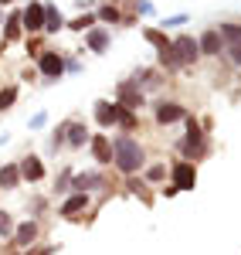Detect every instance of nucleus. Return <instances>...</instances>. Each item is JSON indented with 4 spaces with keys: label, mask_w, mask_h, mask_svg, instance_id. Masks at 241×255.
Here are the masks:
<instances>
[{
    "label": "nucleus",
    "mask_w": 241,
    "mask_h": 255,
    "mask_svg": "<svg viewBox=\"0 0 241 255\" xmlns=\"http://www.w3.org/2000/svg\"><path fill=\"white\" fill-rule=\"evenodd\" d=\"M187 20H190V14H170V17L160 20V31H166V27H183Z\"/></svg>",
    "instance_id": "nucleus-34"
},
{
    "label": "nucleus",
    "mask_w": 241,
    "mask_h": 255,
    "mask_svg": "<svg viewBox=\"0 0 241 255\" xmlns=\"http://www.w3.org/2000/svg\"><path fill=\"white\" fill-rule=\"evenodd\" d=\"M17 99H20V85H17V82L0 85V116H3V113H10V109L17 106Z\"/></svg>",
    "instance_id": "nucleus-28"
},
{
    "label": "nucleus",
    "mask_w": 241,
    "mask_h": 255,
    "mask_svg": "<svg viewBox=\"0 0 241 255\" xmlns=\"http://www.w3.org/2000/svg\"><path fill=\"white\" fill-rule=\"evenodd\" d=\"M44 126H48V113L44 109H38L34 116L27 119V129H44Z\"/></svg>",
    "instance_id": "nucleus-38"
},
{
    "label": "nucleus",
    "mask_w": 241,
    "mask_h": 255,
    "mask_svg": "<svg viewBox=\"0 0 241 255\" xmlns=\"http://www.w3.org/2000/svg\"><path fill=\"white\" fill-rule=\"evenodd\" d=\"M166 177H170V163H166V160H150V163L143 167V180H146L150 187L166 184Z\"/></svg>",
    "instance_id": "nucleus-22"
},
{
    "label": "nucleus",
    "mask_w": 241,
    "mask_h": 255,
    "mask_svg": "<svg viewBox=\"0 0 241 255\" xmlns=\"http://www.w3.org/2000/svg\"><path fill=\"white\" fill-rule=\"evenodd\" d=\"M99 20H95V10H85V14H79V17H72V20H65V27L68 31H75V34H85V31H92Z\"/></svg>",
    "instance_id": "nucleus-29"
},
{
    "label": "nucleus",
    "mask_w": 241,
    "mask_h": 255,
    "mask_svg": "<svg viewBox=\"0 0 241 255\" xmlns=\"http://www.w3.org/2000/svg\"><path fill=\"white\" fill-rule=\"evenodd\" d=\"M34 68H38V79H44V82H61V79H65V51L44 48L38 58H34Z\"/></svg>",
    "instance_id": "nucleus-5"
},
{
    "label": "nucleus",
    "mask_w": 241,
    "mask_h": 255,
    "mask_svg": "<svg viewBox=\"0 0 241 255\" xmlns=\"http://www.w3.org/2000/svg\"><path fill=\"white\" fill-rule=\"evenodd\" d=\"M177 191H194L197 187V163H190V160H170V177H166Z\"/></svg>",
    "instance_id": "nucleus-10"
},
{
    "label": "nucleus",
    "mask_w": 241,
    "mask_h": 255,
    "mask_svg": "<svg viewBox=\"0 0 241 255\" xmlns=\"http://www.w3.org/2000/svg\"><path fill=\"white\" fill-rule=\"evenodd\" d=\"M72 177H75V167H72V163H61L58 174H55V180H51V191H55V197L72 194Z\"/></svg>",
    "instance_id": "nucleus-24"
},
{
    "label": "nucleus",
    "mask_w": 241,
    "mask_h": 255,
    "mask_svg": "<svg viewBox=\"0 0 241 255\" xmlns=\"http://www.w3.org/2000/svg\"><path fill=\"white\" fill-rule=\"evenodd\" d=\"M136 20H140V17H136V14H122V24H119V27H133Z\"/></svg>",
    "instance_id": "nucleus-43"
},
{
    "label": "nucleus",
    "mask_w": 241,
    "mask_h": 255,
    "mask_svg": "<svg viewBox=\"0 0 241 255\" xmlns=\"http://www.w3.org/2000/svg\"><path fill=\"white\" fill-rule=\"evenodd\" d=\"M170 44H173V55H177V65H180V68H194V65L201 61V48H197V38H194V34L180 31V34L170 38Z\"/></svg>",
    "instance_id": "nucleus-8"
},
{
    "label": "nucleus",
    "mask_w": 241,
    "mask_h": 255,
    "mask_svg": "<svg viewBox=\"0 0 241 255\" xmlns=\"http://www.w3.org/2000/svg\"><path fill=\"white\" fill-rule=\"evenodd\" d=\"M109 44H112L109 27L95 24L92 31H85V48H88V55H105V51H109Z\"/></svg>",
    "instance_id": "nucleus-18"
},
{
    "label": "nucleus",
    "mask_w": 241,
    "mask_h": 255,
    "mask_svg": "<svg viewBox=\"0 0 241 255\" xmlns=\"http://www.w3.org/2000/svg\"><path fill=\"white\" fill-rule=\"evenodd\" d=\"M122 191H126V194H133V197H140L143 204H153V194H150V191H153V187H150V184H146V180H143V174L122 177Z\"/></svg>",
    "instance_id": "nucleus-20"
},
{
    "label": "nucleus",
    "mask_w": 241,
    "mask_h": 255,
    "mask_svg": "<svg viewBox=\"0 0 241 255\" xmlns=\"http://www.w3.org/2000/svg\"><path fill=\"white\" fill-rule=\"evenodd\" d=\"M38 79V68H34V65H31V68H24V72H20V82H34Z\"/></svg>",
    "instance_id": "nucleus-42"
},
{
    "label": "nucleus",
    "mask_w": 241,
    "mask_h": 255,
    "mask_svg": "<svg viewBox=\"0 0 241 255\" xmlns=\"http://www.w3.org/2000/svg\"><path fill=\"white\" fill-rule=\"evenodd\" d=\"M157 194H160V197H177L180 191H177V187H173V184L166 180V184H160V187H157Z\"/></svg>",
    "instance_id": "nucleus-41"
},
{
    "label": "nucleus",
    "mask_w": 241,
    "mask_h": 255,
    "mask_svg": "<svg viewBox=\"0 0 241 255\" xmlns=\"http://www.w3.org/2000/svg\"><path fill=\"white\" fill-rule=\"evenodd\" d=\"M61 150H65V123H58V126L48 133V153H51V157H58Z\"/></svg>",
    "instance_id": "nucleus-31"
},
{
    "label": "nucleus",
    "mask_w": 241,
    "mask_h": 255,
    "mask_svg": "<svg viewBox=\"0 0 241 255\" xmlns=\"http://www.w3.org/2000/svg\"><path fill=\"white\" fill-rule=\"evenodd\" d=\"M27 211H31V218H41L48 211V197H31L27 201Z\"/></svg>",
    "instance_id": "nucleus-35"
},
{
    "label": "nucleus",
    "mask_w": 241,
    "mask_h": 255,
    "mask_svg": "<svg viewBox=\"0 0 241 255\" xmlns=\"http://www.w3.org/2000/svg\"><path fill=\"white\" fill-rule=\"evenodd\" d=\"M133 7H136V17H153L157 14L153 0H133Z\"/></svg>",
    "instance_id": "nucleus-37"
},
{
    "label": "nucleus",
    "mask_w": 241,
    "mask_h": 255,
    "mask_svg": "<svg viewBox=\"0 0 241 255\" xmlns=\"http://www.w3.org/2000/svg\"><path fill=\"white\" fill-rule=\"evenodd\" d=\"M41 238V221L38 218H24V221H17V228H14V235H10V242H7V249L10 252H27V249H34Z\"/></svg>",
    "instance_id": "nucleus-6"
},
{
    "label": "nucleus",
    "mask_w": 241,
    "mask_h": 255,
    "mask_svg": "<svg viewBox=\"0 0 241 255\" xmlns=\"http://www.w3.org/2000/svg\"><path fill=\"white\" fill-rule=\"evenodd\" d=\"M112 102H119L122 109H133V113L150 109V99H146V92H143L140 85H133L129 79L116 82V89H112Z\"/></svg>",
    "instance_id": "nucleus-7"
},
{
    "label": "nucleus",
    "mask_w": 241,
    "mask_h": 255,
    "mask_svg": "<svg viewBox=\"0 0 241 255\" xmlns=\"http://www.w3.org/2000/svg\"><path fill=\"white\" fill-rule=\"evenodd\" d=\"M153 123L160 126V129H166V126H177V123H183V116L190 113L187 106H183L180 99H157L153 106Z\"/></svg>",
    "instance_id": "nucleus-4"
},
{
    "label": "nucleus",
    "mask_w": 241,
    "mask_h": 255,
    "mask_svg": "<svg viewBox=\"0 0 241 255\" xmlns=\"http://www.w3.org/2000/svg\"><path fill=\"white\" fill-rule=\"evenodd\" d=\"M95 20H99L102 27H119L122 24L119 0H105V3H99V7H95Z\"/></svg>",
    "instance_id": "nucleus-19"
},
{
    "label": "nucleus",
    "mask_w": 241,
    "mask_h": 255,
    "mask_svg": "<svg viewBox=\"0 0 241 255\" xmlns=\"http://www.w3.org/2000/svg\"><path fill=\"white\" fill-rule=\"evenodd\" d=\"M177 153H180V160H190V163H204L214 153V143L204 133L201 119L194 116V113L183 116V136L177 139Z\"/></svg>",
    "instance_id": "nucleus-2"
},
{
    "label": "nucleus",
    "mask_w": 241,
    "mask_h": 255,
    "mask_svg": "<svg viewBox=\"0 0 241 255\" xmlns=\"http://www.w3.org/2000/svg\"><path fill=\"white\" fill-rule=\"evenodd\" d=\"M17 170H20V180H24V184H41V180L48 177V163H44L34 150H27V153L17 160Z\"/></svg>",
    "instance_id": "nucleus-12"
},
{
    "label": "nucleus",
    "mask_w": 241,
    "mask_h": 255,
    "mask_svg": "<svg viewBox=\"0 0 241 255\" xmlns=\"http://www.w3.org/2000/svg\"><path fill=\"white\" fill-rule=\"evenodd\" d=\"M61 245H34V249H27V252H17V255H55Z\"/></svg>",
    "instance_id": "nucleus-40"
},
{
    "label": "nucleus",
    "mask_w": 241,
    "mask_h": 255,
    "mask_svg": "<svg viewBox=\"0 0 241 255\" xmlns=\"http://www.w3.org/2000/svg\"><path fill=\"white\" fill-rule=\"evenodd\" d=\"M10 3H17V0H0V7H10Z\"/></svg>",
    "instance_id": "nucleus-44"
},
{
    "label": "nucleus",
    "mask_w": 241,
    "mask_h": 255,
    "mask_svg": "<svg viewBox=\"0 0 241 255\" xmlns=\"http://www.w3.org/2000/svg\"><path fill=\"white\" fill-rule=\"evenodd\" d=\"M129 82H133V85H140L143 92H153V89H160V72H157V68H150V65H140V68H136V72H133V75H129Z\"/></svg>",
    "instance_id": "nucleus-21"
},
{
    "label": "nucleus",
    "mask_w": 241,
    "mask_h": 255,
    "mask_svg": "<svg viewBox=\"0 0 241 255\" xmlns=\"http://www.w3.org/2000/svg\"><path fill=\"white\" fill-rule=\"evenodd\" d=\"M3 255H17V252H10V249H7V252H3Z\"/></svg>",
    "instance_id": "nucleus-45"
},
{
    "label": "nucleus",
    "mask_w": 241,
    "mask_h": 255,
    "mask_svg": "<svg viewBox=\"0 0 241 255\" xmlns=\"http://www.w3.org/2000/svg\"><path fill=\"white\" fill-rule=\"evenodd\" d=\"M224 58H228V65H231V68H238V72H241V44L224 48Z\"/></svg>",
    "instance_id": "nucleus-36"
},
{
    "label": "nucleus",
    "mask_w": 241,
    "mask_h": 255,
    "mask_svg": "<svg viewBox=\"0 0 241 255\" xmlns=\"http://www.w3.org/2000/svg\"><path fill=\"white\" fill-rule=\"evenodd\" d=\"M116 129H119V133H129V136H136V129H140V113H133V109H119V123H116Z\"/></svg>",
    "instance_id": "nucleus-30"
},
{
    "label": "nucleus",
    "mask_w": 241,
    "mask_h": 255,
    "mask_svg": "<svg viewBox=\"0 0 241 255\" xmlns=\"http://www.w3.org/2000/svg\"><path fill=\"white\" fill-rule=\"evenodd\" d=\"M14 228H17V221H14V215L0 208V238H3V242H10V235H14Z\"/></svg>",
    "instance_id": "nucleus-32"
},
{
    "label": "nucleus",
    "mask_w": 241,
    "mask_h": 255,
    "mask_svg": "<svg viewBox=\"0 0 241 255\" xmlns=\"http://www.w3.org/2000/svg\"><path fill=\"white\" fill-rule=\"evenodd\" d=\"M88 126L85 119H65V150H85L88 146Z\"/></svg>",
    "instance_id": "nucleus-16"
},
{
    "label": "nucleus",
    "mask_w": 241,
    "mask_h": 255,
    "mask_svg": "<svg viewBox=\"0 0 241 255\" xmlns=\"http://www.w3.org/2000/svg\"><path fill=\"white\" fill-rule=\"evenodd\" d=\"M24 51H27L31 58H38L41 51H44V34H27V38H24Z\"/></svg>",
    "instance_id": "nucleus-33"
},
{
    "label": "nucleus",
    "mask_w": 241,
    "mask_h": 255,
    "mask_svg": "<svg viewBox=\"0 0 241 255\" xmlns=\"http://www.w3.org/2000/svg\"><path fill=\"white\" fill-rule=\"evenodd\" d=\"M24 38V27H20V10H10L7 17H3V41H0V48H7V44H14V41Z\"/></svg>",
    "instance_id": "nucleus-23"
},
{
    "label": "nucleus",
    "mask_w": 241,
    "mask_h": 255,
    "mask_svg": "<svg viewBox=\"0 0 241 255\" xmlns=\"http://www.w3.org/2000/svg\"><path fill=\"white\" fill-rule=\"evenodd\" d=\"M112 191L109 187V177L102 174L99 167L95 170H75V177H72V191H81V194H92V191Z\"/></svg>",
    "instance_id": "nucleus-14"
},
{
    "label": "nucleus",
    "mask_w": 241,
    "mask_h": 255,
    "mask_svg": "<svg viewBox=\"0 0 241 255\" xmlns=\"http://www.w3.org/2000/svg\"><path fill=\"white\" fill-rule=\"evenodd\" d=\"M143 41L157 51V68L170 72V75H177V72H180L177 55H173V44H170V34H166V31H160V27H143Z\"/></svg>",
    "instance_id": "nucleus-3"
},
{
    "label": "nucleus",
    "mask_w": 241,
    "mask_h": 255,
    "mask_svg": "<svg viewBox=\"0 0 241 255\" xmlns=\"http://www.w3.org/2000/svg\"><path fill=\"white\" fill-rule=\"evenodd\" d=\"M85 150L92 153V163H95L99 170L112 167V136H109V133H102V129H99V133H92Z\"/></svg>",
    "instance_id": "nucleus-11"
},
{
    "label": "nucleus",
    "mask_w": 241,
    "mask_h": 255,
    "mask_svg": "<svg viewBox=\"0 0 241 255\" xmlns=\"http://www.w3.org/2000/svg\"><path fill=\"white\" fill-rule=\"evenodd\" d=\"M146 163H150V157H146L143 139L129 136V133H116V136H112V170L119 177L143 174Z\"/></svg>",
    "instance_id": "nucleus-1"
},
{
    "label": "nucleus",
    "mask_w": 241,
    "mask_h": 255,
    "mask_svg": "<svg viewBox=\"0 0 241 255\" xmlns=\"http://www.w3.org/2000/svg\"><path fill=\"white\" fill-rule=\"evenodd\" d=\"M214 27H218V34H221L224 48L241 44V20H221V24H214Z\"/></svg>",
    "instance_id": "nucleus-27"
},
{
    "label": "nucleus",
    "mask_w": 241,
    "mask_h": 255,
    "mask_svg": "<svg viewBox=\"0 0 241 255\" xmlns=\"http://www.w3.org/2000/svg\"><path fill=\"white\" fill-rule=\"evenodd\" d=\"M88 211H92V194H81V191L65 194V201L58 204V218L65 221H85Z\"/></svg>",
    "instance_id": "nucleus-9"
},
{
    "label": "nucleus",
    "mask_w": 241,
    "mask_h": 255,
    "mask_svg": "<svg viewBox=\"0 0 241 255\" xmlns=\"http://www.w3.org/2000/svg\"><path fill=\"white\" fill-rule=\"evenodd\" d=\"M119 102H112V99H95V106H92V119H95V126H99L102 133H109V129H116V123H119Z\"/></svg>",
    "instance_id": "nucleus-13"
},
{
    "label": "nucleus",
    "mask_w": 241,
    "mask_h": 255,
    "mask_svg": "<svg viewBox=\"0 0 241 255\" xmlns=\"http://www.w3.org/2000/svg\"><path fill=\"white\" fill-rule=\"evenodd\" d=\"M65 75H81V61L75 55H65Z\"/></svg>",
    "instance_id": "nucleus-39"
},
{
    "label": "nucleus",
    "mask_w": 241,
    "mask_h": 255,
    "mask_svg": "<svg viewBox=\"0 0 241 255\" xmlns=\"http://www.w3.org/2000/svg\"><path fill=\"white\" fill-rule=\"evenodd\" d=\"M197 48H201V58H224V41L218 34V27H204L197 34Z\"/></svg>",
    "instance_id": "nucleus-17"
},
{
    "label": "nucleus",
    "mask_w": 241,
    "mask_h": 255,
    "mask_svg": "<svg viewBox=\"0 0 241 255\" xmlns=\"http://www.w3.org/2000/svg\"><path fill=\"white\" fill-rule=\"evenodd\" d=\"M20 184H24V180H20L17 160H14V163H3V167H0V191H17Z\"/></svg>",
    "instance_id": "nucleus-26"
},
{
    "label": "nucleus",
    "mask_w": 241,
    "mask_h": 255,
    "mask_svg": "<svg viewBox=\"0 0 241 255\" xmlns=\"http://www.w3.org/2000/svg\"><path fill=\"white\" fill-rule=\"evenodd\" d=\"M65 31V14H61L55 3H44V38L48 34H58Z\"/></svg>",
    "instance_id": "nucleus-25"
},
{
    "label": "nucleus",
    "mask_w": 241,
    "mask_h": 255,
    "mask_svg": "<svg viewBox=\"0 0 241 255\" xmlns=\"http://www.w3.org/2000/svg\"><path fill=\"white\" fill-rule=\"evenodd\" d=\"M20 27H24V34H44V3L41 0H27L20 7Z\"/></svg>",
    "instance_id": "nucleus-15"
}]
</instances>
